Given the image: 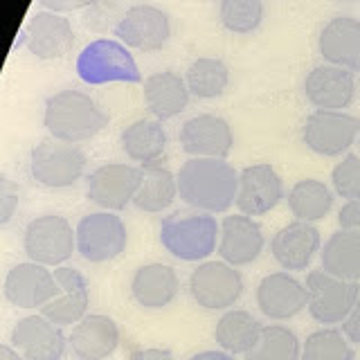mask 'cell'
Returning <instances> with one entry per match:
<instances>
[{"label":"cell","mask_w":360,"mask_h":360,"mask_svg":"<svg viewBox=\"0 0 360 360\" xmlns=\"http://www.w3.org/2000/svg\"><path fill=\"white\" fill-rule=\"evenodd\" d=\"M358 144H360V138H358Z\"/></svg>","instance_id":"ee69618b"},{"label":"cell","mask_w":360,"mask_h":360,"mask_svg":"<svg viewBox=\"0 0 360 360\" xmlns=\"http://www.w3.org/2000/svg\"><path fill=\"white\" fill-rule=\"evenodd\" d=\"M131 360H176V356L169 352V349L144 347V349H135L131 354Z\"/></svg>","instance_id":"60d3db41"},{"label":"cell","mask_w":360,"mask_h":360,"mask_svg":"<svg viewBox=\"0 0 360 360\" xmlns=\"http://www.w3.org/2000/svg\"><path fill=\"white\" fill-rule=\"evenodd\" d=\"M286 198L284 180L270 162H255L241 169L236 210L248 217H264Z\"/></svg>","instance_id":"4fadbf2b"},{"label":"cell","mask_w":360,"mask_h":360,"mask_svg":"<svg viewBox=\"0 0 360 360\" xmlns=\"http://www.w3.org/2000/svg\"><path fill=\"white\" fill-rule=\"evenodd\" d=\"M140 180L142 167L129 162H106L88 176L86 194L99 210L122 212L135 200Z\"/></svg>","instance_id":"8fae6325"},{"label":"cell","mask_w":360,"mask_h":360,"mask_svg":"<svg viewBox=\"0 0 360 360\" xmlns=\"http://www.w3.org/2000/svg\"><path fill=\"white\" fill-rule=\"evenodd\" d=\"M20 205V189L9 178L0 180V225H7Z\"/></svg>","instance_id":"8d00e7d4"},{"label":"cell","mask_w":360,"mask_h":360,"mask_svg":"<svg viewBox=\"0 0 360 360\" xmlns=\"http://www.w3.org/2000/svg\"><path fill=\"white\" fill-rule=\"evenodd\" d=\"M264 324L259 322L250 311L230 309L225 311L217 326H214V340L232 356H245L259 342Z\"/></svg>","instance_id":"83f0119b"},{"label":"cell","mask_w":360,"mask_h":360,"mask_svg":"<svg viewBox=\"0 0 360 360\" xmlns=\"http://www.w3.org/2000/svg\"><path fill=\"white\" fill-rule=\"evenodd\" d=\"M288 210L297 221L315 223L329 217L333 210V191L322 180L304 178L288 189Z\"/></svg>","instance_id":"4dcf8cb0"},{"label":"cell","mask_w":360,"mask_h":360,"mask_svg":"<svg viewBox=\"0 0 360 360\" xmlns=\"http://www.w3.org/2000/svg\"><path fill=\"white\" fill-rule=\"evenodd\" d=\"M9 345L25 360H63L68 338L63 326L54 324L43 313H37L14 324Z\"/></svg>","instance_id":"5bb4252c"},{"label":"cell","mask_w":360,"mask_h":360,"mask_svg":"<svg viewBox=\"0 0 360 360\" xmlns=\"http://www.w3.org/2000/svg\"><path fill=\"white\" fill-rule=\"evenodd\" d=\"M3 290H5V300L11 307L43 309L59 292V284H56L54 270L27 259V262L16 264L9 270Z\"/></svg>","instance_id":"2e32d148"},{"label":"cell","mask_w":360,"mask_h":360,"mask_svg":"<svg viewBox=\"0 0 360 360\" xmlns=\"http://www.w3.org/2000/svg\"><path fill=\"white\" fill-rule=\"evenodd\" d=\"M178 198V176L169 172L167 167L158 165H146L142 167V180L135 194L133 205L149 212V214H160L174 205Z\"/></svg>","instance_id":"f546056e"},{"label":"cell","mask_w":360,"mask_h":360,"mask_svg":"<svg viewBox=\"0 0 360 360\" xmlns=\"http://www.w3.org/2000/svg\"><path fill=\"white\" fill-rule=\"evenodd\" d=\"M189 295L205 311H230L243 295V277L228 262H202L189 275Z\"/></svg>","instance_id":"9c48e42d"},{"label":"cell","mask_w":360,"mask_h":360,"mask_svg":"<svg viewBox=\"0 0 360 360\" xmlns=\"http://www.w3.org/2000/svg\"><path fill=\"white\" fill-rule=\"evenodd\" d=\"M243 360H302V342L288 326L266 324L259 342L243 356Z\"/></svg>","instance_id":"d6a6232c"},{"label":"cell","mask_w":360,"mask_h":360,"mask_svg":"<svg viewBox=\"0 0 360 360\" xmlns=\"http://www.w3.org/2000/svg\"><path fill=\"white\" fill-rule=\"evenodd\" d=\"M320 264L326 273L347 281H360V232L340 228L320 250Z\"/></svg>","instance_id":"f1b7e54d"},{"label":"cell","mask_w":360,"mask_h":360,"mask_svg":"<svg viewBox=\"0 0 360 360\" xmlns=\"http://www.w3.org/2000/svg\"><path fill=\"white\" fill-rule=\"evenodd\" d=\"M88 158L79 144L56 138L41 140L30 153V176L45 189H65L77 185L86 174Z\"/></svg>","instance_id":"277c9868"},{"label":"cell","mask_w":360,"mask_h":360,"mask_svg":"<svg viewBox=\"0 0 360 360\" xmlns=\"http://www.w3.org/2000/svg\"><path fill=\"white\" fill-rule=\"evenodd\" d=\"M304 97L315 110H345L356 99L354 70L340 65H315L304 79Z\"/></svg>","instance_id":"e0dca14e"},{"label":"cell","mask_w":360,"mask_h":360,"mask_svg":"<svg viewBox=\"0 0 360 360\" xmlns=\"http://www.w3.org/2000/svg\"><path fill=\"white\" fill-rule=\"evenodd\" d=\"M68 347L77 360H106L120 347V326L104 313H90L72 326Z\"/></svg>","instance_id":"603a6c76"},{"label":"cell","mask_w":360,"mask_h":360,"mask_svg":"<svg viewBox=\"0 0 360 360\" xmlns=\"http://www.w3.org/2000/svg\"><path fill=\"white\" fill-rule=\"evenodd\" d=\"M264 232L259 228L255 217L248 214H230L221 223V239H219V257L236 268L250 266L264 252Z\"/></svg>","instance_id":"ffe728a7"},{"label":"cell","mask_w":360,"mask_h":360,"mask_svg":"<svg viewBox=\"0 0 360 360\" xmlns=\"http://www.w3.org/2000/svg\"><path fill=\"white\" fill-rule=\"evenodd\" d=\"M318 50L324 63L347 70L360 68V20L354 16H335L320 30Z\"/></svg>","instance_id":"cb8c5ba5"},{"label":"cell","mask_w":360,"mask_h":360,"mask_svg":"<svg viewBox=\"0 0 360 360\" xmlns=\"http://www.w3.org/2000/svg\"><path fill=\"white\" fill-rule=\"evenodd\" d=\"M129 245L127 223L117 212L99 210L77 223V252L90 264H106L117 259Z\"/></svg>","instance_id":"ba28073f"},{"label":"cell","mask_w":360,"mask_h":360,"mask_svg":"<svg viewBox=\"0 0 360 360\" xmlns=\"http://www.w3.org/2000/svg\"><path fill=\"white\" fill-rule=\"evenodd\" d=\"M43 127L50 138L82 144L108 127V112L82 90H61L45 101Z\"/></svg>","instance_id":"7a4b0ae2"},{"label":"cell","mask_w":360,"mask_h":360,"mask_svg":"<svg viewBox=\"0 0 360 360\" xmlns=\"http://www.w3.org/2000/svg\"><path fill=\"white\" fill-rule=\"evenodd\" d=\"M95 0H39V5L45 11H54V14H68V11L88 9Z\"/></svg>","instance_id":"74e56055"},{"label":"cell","mask_w":360,"mask_h":360,"mask_svg":"<svg viewBox=\"0 0 360 360\" xmlns=\"http://www.w3.org/2000/svg\"><path fill=\"white\" fill-rule=\"evenodd\" d=\"M322 250L320 230L307 221H292L284 225L270 241V252L284 270H307Z\"/></svg>","instance_id":"7402d4cb"},{"label":"cell","mask_w":360,"mask_h":360,"mask_svg":"<svg viewBox=\"0 0 360 360\" xmlns=\"http://www.w3.org/2000/svg\"><path fill=\"white\" fill-rule=\"evenodd\" d=\"M331 183L335 194L345 200H360V155L347 153L333 167Z\"/></svg>","instance_id":"d590c367"},{"label":"cell","mask_w":360,"mask_h":360,"mask_svg":"<svg viewBox=\"0 0 360 360\" xmlns=\"http://www.w3.org/2000/svg\"><path fill=\"white\" fill-rule=\"evenodd\" d=\"M120 144L131 162H138L140 167L158 165L167 151V131L155 117L135 120L122 131Z\"/></svg>","instance_id":"4316f807"},{"label":"cell","mask_w":360,"mask_h":360,"mask_svg":"<svg viewBox=\"0 0 360 360\" xmlns=\"http://www.w3.org/2000/svg\"><path fill=\"white\" fill-rule=\"evenodd\" d=\"M185 82L189 93L198 99H217L221 97L230 86V70L225 61L217 59V56H200V59L191 61Z\"/></svg>","instance_id":"1f68e13d"},{"label":"cell","mask_w":360,"mask_h":360,"mask_svg":"<svg viewBox=\"0 0 360 360\" xmlns=\"http://www.w3.org/2000/svg\"><path fill=\"white\" fill-rule=\"evenodd\" d=\"M221 25L232 34H252L264 22L262 0H221Z\"/></svg>","instance_id":"e575fe53"},{"label":"cell","mask_w":360,"mask_h":360,"mask_svg":"<svg viewBox=\"0 0 360 360\" xmlns=\"http://www.w3.org/2000/svg\"><path fill=\"white\" fill-rule=\"evenodd\" d=\"M77 72L82 77V82L90 86H101L112 82H124V84L142 82L140 68L135 63L131 50L115 39L90 41L82 50V54L77 56Z\"/></svg>","instance_id":"5b68a950"},{"label":"cell","mask_w":360,"mask_h":360,"mask_svg":"<svg viewBox=\"0 0 360 360\" xmlns=\"http://www.w3.org/2000/svg\"><path fill=\"white\" fill-rule=\"evenodd\" d=\"M342 333L352 340L354 345H360V300L352 309V313L347 315V320L342 322Z\"/></svg>","instance_id":"ab89813d"},{"label":"cell","mask_w":360,"mask_h":360,"mask_svg":"<svg viewBox=\"0 0 360 360\" xmlns=\"http://www.w3.org/2000/svg\"><path fill=\"white\" fill-rule=\"evenodd\" d=\"M354 342L335 326L313 331L302 345V360H354Z\"/></svg>","instance_id":"836d02e7"},{"label":"cell","mask_w":360,"mask_h":360,"mask_svg":"<svg viewBox=\"0 0 360 360\" xmlns=\"http://www.w3.org/2000/svg\"><path fill=\"white\" fill-rule=\"evenodd\" d=\"M219 239L221 223L207 212H176L160 223L162 248L180 262H205L212 252L219 250Z\"/></svg>","instance_id":"3957f363"},{"label":"cell","mask_w":360,"mask_h":360,"mask_svg":"<svg viewBox=\"0 0 360 360\" xmlns=\"http://www.w3.org/2000/svg\"><path fill=\"white\" fill-rule=\"evenodd\" d=\"M180 149L189 158H221L228 160L234 149V133L228 120L212 112L189 117L178 133Z\"/></svg>","instance_id":"9a60e30c"},{"label":"cell","mask_w":360,"mask_h":360,"mask_svg":"<svg viewBox=\"0 0 360 360\" xmlns=\"http://www.w3.org/2000/svg\"><path fill=\"white\" fill-rule=\"evenodd\" d=\"M338 223L345 230H358L360 232V200H347L338 212Z\"/></svg>","instance_id":"f35d334b"},{"label":"cell","mask_w":360,"mask_h":360,"mask_svg":"<svg viewBox=\"0 0 360 360\" xmlns=\"http://www.w3.org/2000/svg\"><path fill=\"white\" fill-rule=\"evenodd\" d=\"M22 250L30 262L59 268L77 252V228L61 214H43L27 223Z\"/></svg>","instance_id":"8992f818"},{"label":"cell","mask_w":360,"mask_h":360,"mask_svg":"<svg viewBox=\"0 0 360 360\" xmlns=\"http://www.w3.org/2000/svg\"><path fill=\"white\" fill-rule=\"evenodd\" d=\"M239 174L221 158H189L178 169V196L196 212L223 214L236 205Z\"/></svg>","instance_id":"6da1fadb"},{"label":"cell","mask_w":360,"mask_h":360,"mask_svg":"<svg viewBox=\"0 0 360 360\" xmlns=\"http://www.w3.org/2000/svg\"><path fill=\"white\" fill-rule=\"evenodd\" d=\"M189 360H236V356L223 352V349H210V352H198Z\"/></svg>","instance_id":"b9f144b4"},{"label":"cell","mask_w":360,"mask_h":360,"mask_svg":"<svg viewBox=\"0 0 360 360\" xmlns=\"http://www.w3.org/2000/svg\"><path fill=\"white\" fill-rule=\"evenodd\" d=\"M54 275H56V284H59V292L45 304L41 313L59 326H75L79 320H84L88 315V307H90L88 281L77 268L70 266L54 268Z\"/></svg>","instance_id":"44dd1931"},{"label":"cell","mask_w":360,"mask_h":360,"mask_svg":"<svg viewBox=\"0 0 360 360\" xmlns=\"http://www.w3.org/2000/svg\"><path fill=\"white\" fill-rule=\"evenodd\" d=\"M0 360H25L11 345H0Z\"/></svg>","instance_id":"7bdbcfd3"},{"label":"cell","mask_w":360,"mask_h":360,"mask_svg":"<svg viewBox=\"0 0 360 360\" xmlns=\"http://www.w3.org/2000/svg\"><path fill=\"white\" fill-rule=\"evenodd\" d=\"M144 104L155 120H174L189 104V88L187 82L178 72L162 70L153 72L144 79Z\"/></svg>","instance_id":"484cf974"},{"label":"cell","mask_w":360,"mask_h":360,"mask_svg":"<svg viewBox=\"0 0 360 360\" xmlns=\"http://www.w3.org/2000/svg\"><path fill=\"white\" fill-rule=\"evenodd\" d=\"M257 307L266 318L275 322L295 318L309 307L307 284H302L286 270L270 273L257 286Z\"/></svg>","instance_id":"d6986e66"},{"label":"cell","mask_w":360,"mask_h":360,"mask_svg":"<svg viewBox=\"0 0 360 360\" xmlns=\"http://www.w3.org/2000/svg\"><path fill=\"white\" fill-rule=\"evenodd\" d=\"M112 32L129 50L155 52L172 39V20L165 9L155 5H133L124 11Z\"/></svg>","instance_id":"7c38bea8"},{"label":"cell","mask_w":360,"mask_h":360,"mask_svg":"<svg viewBox=\"0 0 360 360\" xmlns=\"http://www.w3.org/2000/svg\"><path fill=\"white\" fill-rule=\"evenodd\" d=\"M360 138V120L345 110H313L304 120L302 142L324 158L347 155Z\"/></svg>","instance_id":"30bf717a"},{"label":"cell","mask_w":360,"mask_h":360,"mask_svg":"<svg viewBox=\"0 0 360 360\" xmlns=\"http://www.w3.org/2000/svg\"><path fill=\"white\" fill-rule=\"evenodd\" d=\"M307 292H309V313L315 322L333 326L342 324L347 315L360 300V281H347L324 268L311 270L307 275Z\"/></svg>","instance_id":"52a82bcc"},{"label":"cell","mask_w":360,"mask_h":360,"mask_svg":"<svg viewBox=\"0 0 360 360\" xmlns=\"http://www.w3.org/2000/svg\"><path fill=\"white\" fill-rule=\"evenodd\" d=\"M180 292V277L167 264H146L135 270L131 279V295L135 304L146 311L169 307Z\"/></svg>","instance_id":"d4e9b609"},{"label":"cell","mask_w":360,"mask_h":360,"mask_svg":"<svg viewBox=\"0 0 360 360\" xmlns=\"http://www.w3.org/2000/svg\"><path fill=\"white\" fill-rule=\"evenodd\" d=\"M22 43L30 54L41 61L61 59L75 45V27L63 14L54 11H37L25 30H22Z\"/></svg>","instance_id":"ac0fdd59"}]
</instances>
